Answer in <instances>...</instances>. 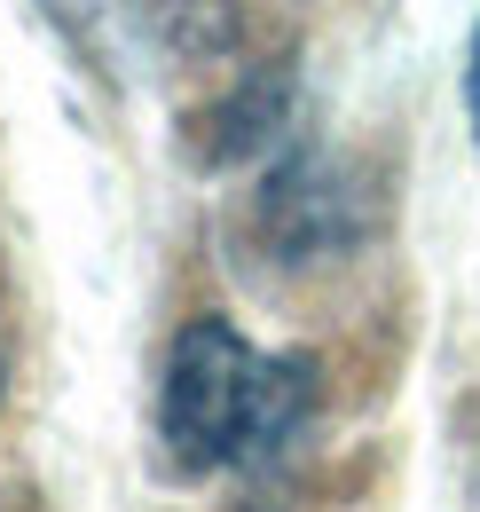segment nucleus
Segmentation results:
<instances>
[{"label":"nucleus","instance_id":"f257e3e1","mask_svg":"<svg viewBox=\"0 0 480 512\" xmlns=\"http://www.w3.org/2000/svg\"><path fill=\"white\" fill-rule=\"evenodd\" d=\"M307 402H315L307 355H260L237 323L197 316L181 323L158 379V442L181 473L260 465L300 434Z\"/></svg>","mask_w":480,"mask_h":512},{"label":"nucleus","instance_id":"f03ea898","mask_svg":"<svg viewBox=\"0 0 480 512\" xmlns=\"http://www.w3.org/2000/svg\"><path fill=\"white\" fill-rule=\"evenodd\" d=\"M40 8L56 16V24L71 32V40H87V32H95V24L111 16V0H40Z\"/></svg>","mask_w":480,"mask_h":512},{"label":"nucleus","instance_id":"7ed1b4c3","mask_svg":"<svg viewBox=\"0 0 480 512\" xmlns=\"http://www.w3.org/2000/svg\"><path fill=\"white\" fill-rule=\"evenodd\" d=\"M465 119L480 134V24H473V48H465Z\"/></svg>","mask_w":480,"mask_h":512},{"label":"nucleus","instance_id":"20e7f679","mask_svg":"<svg viewBox=\"0 0 480 512\" xmlns=\"http://www.w3.org/2000/svg\"><path fill=\"white\" fill-rule=\"evenodd\" d=\"M0 379H8V371H0Z\"/></svg>","mask_w":480,"mask_h":512}]
</instances>
